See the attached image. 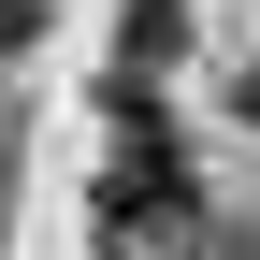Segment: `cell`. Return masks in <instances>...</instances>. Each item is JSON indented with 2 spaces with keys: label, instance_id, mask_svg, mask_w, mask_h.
<instances>
[{
  "label": "cell",
  "instance_id": "2",
  "mask_svg": "<svg viewBox=\"0 0 260 260\" xmlns=\"http://www.w3.org/2000/svg\"><path fill=\"white\" fill-rule=\"evenodd\" d=\"M174 58H188V15H174V0H130V87L174 73Z\"/></svg>",
  "mask_w": 260,
  "mask_h": 260
},
{
  "label": "cell",
  "instance_id": "4",
  "mask_svg": "<svg viewBox=\"0 0 260 260\" xmlns=\"http://www.w3.org/2000/svg\"><path fill=\"white\" fill-rule=\"evenodd\" d=\"M246 260H260V246H246Z\"/></svg>",
  "mask_w": 260,
  "mask_h": 260
},
{
  "label": "cell",
  "instance_id": "3",
  "mask_svg": "<svg viewBox=\"0 0 260 260\" xmlns=\"http://www.w3.org/2000/svg\"><path fill=\"white\" fill-rule=\"evenodd\" d=\"M29 29H44V0H0V44H29Z\"/></svg>",
  "mask_w": 260,
  "mask_h": 260
},
{
  "label": "cell",
  "instance_id": "1",
  "mask_svg": "<svg viewBox=\"0 0 260 260\" xmlns=\"http://www.w3.org/2000/svg\"><path fill=\"white\" fill-rule=\"evenodd\" d=\"M188 159H174V130L145 116V87H116V145H102V188H87V232L102 246H159V232H188Z\"/></svg>",
  "mask_w": 260,
  "mask_h": 260
}]
</instances>
